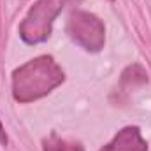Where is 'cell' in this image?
Returning a JSON list of instances; mask_svg holds the SVG:
<instances>
[{
  "label": "cell",
  "instance_id": "cell-1",
  "mask_svg": "<svg viewBox=\"0 0 151 151\" xmlns=\"http://www.w3.org/2000/svg\"><path fill=\"white\" fill-rule=\"evenodd\" d=\"M62 83L63 70L53 56H37L14 70L12 95L18 102H32L47 95Z\"/></svg>",
  "mask_w": 151,
  "mask_h": 151
},
{
  "label": "cell",
  "instance_id": "cell-2",
  "mask_svg": "<svg viewBox=\"0 0 151 151\" xmlns=\"http://www.w3.org/2000/svg\"><path fill=\"white\" fill-rule=\"evenodd\" d=\"M74 0H39L30 9L25 21L19 27V35L27 44L44 42L51 34L55 18L63 11V7Z\"/></svg>",
  "mask_w": 151,
  "mask_h": 151
},
{
  "label": "cell",
  "instance_id": "cell-5",
  "mask_svg": "<svg viewBox=\"0 0 151 151\" xmlns=\"http://www.w3.org/2000/svg\"><path fill=\"white\" fill-rule=\"evenodd\" d=\"M42 150L44 151H84V148L81 146V142L62 139L56 134H51L49 137H46L42 141Z\"/></svg>",
  "mask_w": 151,
  "mask_h": 151
},
{
  "label": "cell",
  "instance_id": "cell-3",
  "mask_svg": "<svg viewBox=\"0 0 151 151\" xmlns=\"http://www.w3.org/2000/svg\"><path fill=\"white\" fill-rule=\"evenodd\" d=\"M69 32L76 42L88 51H99L104 46V25L90 12H74L69 19Z\"/></svg>",
  "mask_w": 151,
  "mask_h": 151
},
{
  "label": "cell",
  "instance_id": "cell-4",
  "mask_svg": "<svg viewBox=\"0 0 151 151\" xmlns=\"http://www.w3.org/2000/svg\"><path fill=\"white\" fill-rule=\"evenodd\" d=\"M99 151H148V144L137 127H125Z\"/></svg>",
  "mask_w": 151,
  "mask_h": 151
},
{
  "label": "cell",
  "instance_id": "cell-6",
  "mask_svg": "<svg viewBox=\"0 0 151 151\" xmlns=\"http://www.w3.org/2000/svg\"><path fill=\"white\" fill-rule=\"evenodd\" d=\"M7 134H5V128H4V125H2V121H0V144L2 146H7Z\"/></svg>",
  "mask_w": 151,
  "mask_h": 151
}]
</instances>
